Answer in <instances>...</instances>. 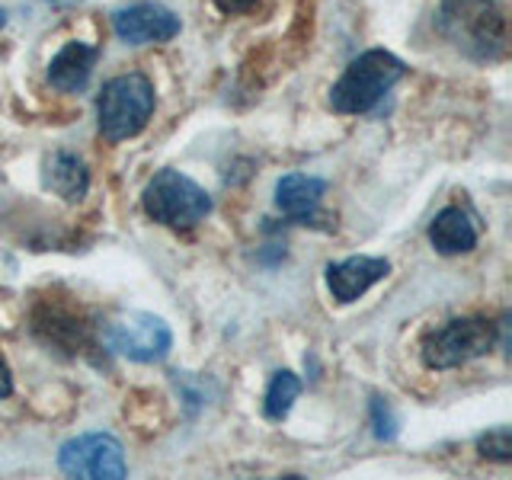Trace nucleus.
Returning <instances> with one entry per match:
<instances>
[{
    "mask_svg": "<svg viewBox=\"0 0 512 480\" xmlns=\"http://www.w3.org/2000/svg\"><path fill=\"white\" fill-rule=\"evenodd\" d=\"M439 26L471 61H496L506 52V13L500 0H439Z\"/></svg>",
    "mask_w": 512,
    "mask_h": 480,
    "instance_id": "obj_1",
    "label": "nucleus"
},
{
    "mask_svg": "<svg viewBox=\"0 0 512 480\" xmlns=\"http://www.w3.org/2000/svg\"><path fill=\"white\" fill-rule=\"evenodd\" d=\"M407 74V64L388 48H368L346 64L340 80L330 87V109L340 116H365L372 112L394 84Z\"/></svg>",
    "mask_w": 512,
    "mask_h": 480,
    "instance_id": "obj_2",
    "label": "nucleus"
},
{
    "mask_svg": "<svg viewBox=\"0 0 512 480\" xmlns=\"http://www.w3.org/2000/svg\"><path fill=\"white\" fill-rule=\"evenodd\" d=\"M157 96L154 84L138 71L119 74L103 84L96 96V122H100V135L109 144H119L141 135L154 116Z\"/></svg>",
    "mask_w": 512,
    "mask_h": 480,
    "instance_id": "obj_3",
    "label": "nucleus"
},
{
    "mask_svg": "<svg viewBox=\"0 0 512 480\" xmlns=\"http://www.w3.org/2000/svg\"><path fill=\"white\" fill-rule=\"evenodd\" d=\"M141 208H144V215L154 218L157 224H167V228H176V231H189L212 212V196H208L192 176L180 170H160L154 173V180L144 186Z\"/></svg>",
    "mask_w": 512,
    "mask_h": 480,
    "instance_id": "obj_4",
    "label": "nucleus"
},
{
    "mask_svg": "<svg viewBox=\"0 0 512 480\" xmlns=\"http://www.w3.org/2000/svg\"><path fill=\"white\" fill-rule=\"evenodd\" d=\"M500 343L496 336V324L487 317H455L445 327L432 330L423 340V365L432 372H445V368L468 365Z\"/></svg>",
    "mask_w": 512,
    "mask_h": 480,
    "instance_id": "obj_5",
    "label": "nucleus"
},
{
    "mask_svg": "<svg viewBox=\"0 0 512 480\" xmlns=\"http://www.w3.org/2000/svg\"><path fill=\"white\" fill-rule=\"evenodd\" d=\"M106 346L128 362H164L173 346V333L160 317L148 311H128L106 327Z\"/></svg>",
    "mask_w": 512,
    "mask_h": 480,
    "instance_id": "obj_6",
    "label": "nucleus"
},
{
    "mask_svg": "<svg viewBox=\"0 0 512 480\" xmlns=\"http://www.w3.org/2000/svg\"><path fill=\"white\" fill-rule=\"evenodd\" d=\"M58 468L68 477L122 480L128 474L122 442L109 432H84L58 448Z\"/></svg>",
    "mask_w": 512,
    "mask_h": 480,
    "instance_id": "obj_7",
    "label": "nucleus"
},
{
    "mask_svg": "<svg viewBox=\"0 0 512 480\" xmlns=\"http://www.w3.org/2000/svg\"><path fill=\"white\" fill-rule=\"evenodd\" d=\"M180 29H183L180 16L160 4H151V0L112 13V32H116V39L125 45L170 42L173 36H180Z\"/></svg>",
    "mask_w": 512,
    "mask_h": 480,
    "instance_id": "obj_8",
    "label": "nucleus"
},
{
    "mask_svg": "<svg viewBox=\"0 0 512 480\" xmlns=\"http://www.w3.org/2000/svg\"><path fill=\"white\" fill-rule=\"evenodd\" d=\"M388 272H391V263L384 260V256H346V260L327 266V288L340 304H349L362 298L368 288L381 282Z\"/></svg>",
    "mask_w": 512,
    "mask_h": 480,
    "instance_id": "obj_9",
    "label": "nucleus"
},
{
    "mask_svg": "<svg viewBox=\"0 0 512 480\" xmlns=\"http://www.w3.org/2000/svg\"><path fill=\"white\" fill-rule=\"evenodd\" d=\"M39 340L48 346V349H64L77 356V352H84L90 346V324L87 317H80L74 311H64V308H39L36 311V324H32Z\"/></svg>",
    "mask_w": 512,
    "mask_h": 480,
    "instance_id": "obj_10",
    "label": "nucleus"
},
{
    "mask_svg": "<svg viewBox=\"0 0 512 480\" xmlns=\"http://www.w3.org/2000/svg\"><path fill=\"white\" fill-rule=\"evenodd\" d=\"M96 52L87 42H64L58 48V55L48 61V84H52L58 93H80L90 84V74L96 68Z\"/></svg>",
    "mask_w": 512,
    "mask_h": 480,
    "instance_id": "obj_11",
    "label": "nucleus"
},
{
    "mask_svg": "<svg viewBox=\"0 0 512 480\" xmlns=\"http://www.w3.org/2000/svg\"><path fill=\"white\" fill-rule=\"evenodd\" d=\"M327 183L320 176H308V173H285L276 183V205L279 212L295 221V224H308L314 221L320 199H324Z\"/></svg>",
    "mask_w": 512,
    "mask_h": 480,
    "instance_id": "obj_12",
    "label": "nucleus"
},
{
    "mask_svg": "<svg viewBox=\"0 0 512 480\" xmlns=\"http://www.w3.org/2000/svg\"><path fill=\"white\" fill-rule=\"evenodd\" d=\"M42 186L48 192H55V196H61L64 202L77 205L90 189L87 160L71 151H52L42 164Z\"/></svg>",
    "mask_w": 512,
    "mask_h": 480,
    "instance_id": "obj_13",
    "label": "nucleus"
},
{
    "mask_svg": "<svg viewBox=\"0 0 512 480\" xmlns=\"http://www.w3.org/2000/svg\"><path fill=\"white\" fill-rule=\"evenodd\" d=\"M429 244L436 247L442 256L471 253L477 247V228L468 218V212H461V208H455V205L442 208V212L429 224Z\"/></svg>",
    "mask_w": 512,
    "mask_h": 480,
    "instance_id": "obj_14",
    "label": "nucleus"
},
{
    "mask_svg": "<svg viewBox=\"0 0 512 480\" xmlns=\"http://www.w3.org/2000/svg\"><path fill=\"white\" fill-rule=\"evenodd\" d=\"M298 394H301V378L295 372H288V368H282V372L272 375L269 388L263 394V416L269 423H282L285 416L292 413Z\"/></svg>",
    "mask_w": 512,
    "mask_h": 480,
    "instance_id": "obj_15",
    "label": "nucleus"
},
{
    "mask_svg": "<svg viewBox=\"0 0 512 480\" xmlns=\"http://www.w3.org/2000/svg\"><path fill=\"white\" fill-rule=\"evenodd\" d=\"M477 452L496 464H509L512 461V429L509 426L487 429L484 436L477 439Z\"/></svg>",
    "mask_w": 512,
    "mask_h": 480,
    "instance_id": "obj_16",
    "label": "nucleus"
},
{
    "mask_svg": "<svg viewBox=\"0 0 512 480\" xmlns=\"http://www.w3.org/2000/svg\"><path fill=\"white\" fill-rule=\"evenodd\" d=\"M368 413H372L375 439H378V442H391V439L397 436V416H394V410H391L388 400L372 397V404H368Z\"/></svg>",
    "mask_w": 512,
    "mask_h": 480,
    "instance_id": "obj_17",
    "label": "nucleus"
},
{
    "mask_svg": "<svg viewBox=\"0 0 512 480\" xmlns=\"http://www.w3.org/2000/svg\"><path fill=\"white\" fill-rule=\"evenodd\" d=\"M215 7L221 13H247L256 7V0H215Z\"/></svg>",
    "mask_w": 512,
    "mask_h": 480,
    "instance_id": "obj_18",
    "label": "nucleus"
},
{
    "mask_svg": "<svg viewBox=\"0 0 512 480\" xmlns=\"http://www.w3.org/2000/svg\"><path fill=\"white\" fill-rule=\"evenodd\" d=\"M10 391H13V372H10L7 359L0 356V400H4V397H10Z\"/></svg>",
    "mask_w": 512,
    "mask_h": 480,
    "instance_id": "obj_19",
    "label": "nucleus"
},
{
    "mask_svg": "<svg viewBox=\"0 0 512 480\" xmlns=\"http://www.w3.org/2000/svg\"><path fill=\"white\" fill-rule=\"evenodd\" d=\"M4 26H7V10L0 7V29H4Z\"/></svg>",
    "mask_w": 512,
    "mask_h": 480,
    "instance_id": "obj_20",
    "label": "nucleus"
}]
</instances>
